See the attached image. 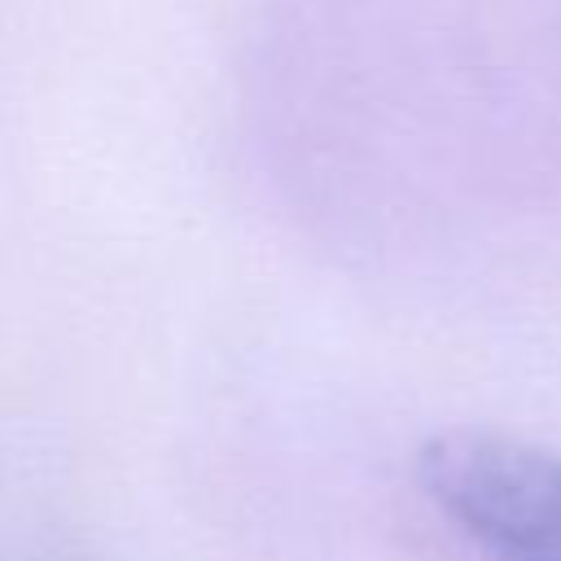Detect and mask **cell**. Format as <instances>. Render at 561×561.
Returning a JSON list of instances; mask_svg holds the SVG:
<instances>
[{"label": "cell", "mask_w": 561, "mask_h": 561, "mask_svg": "<svg viewBox=\"0 0 561 561\" xmlns=\"http://www.w3.org/2000/svg\"><path fill=\"white\" fill-rule=\"evenodd\" d=\"M416 478L500 561L561 543V456L526 438L486 430L434 434L416 456Z\"/></svg>", "instance_id": "cell-1"}, {"label": "cell", "mask_w": 561, "mask_h": 561, "mask_svg": "<svg viewBox=\"0 0 561 561\" xmlns=\"http://www.w3.org/2000/svg\"><path fill=\"white\" fill-rule=\"evenodd\" d=\"M517 561H561V543L557 548H543V552H530V557H517Z\"/></svg>", "instance_id": "cell-2"}]
</instances>
